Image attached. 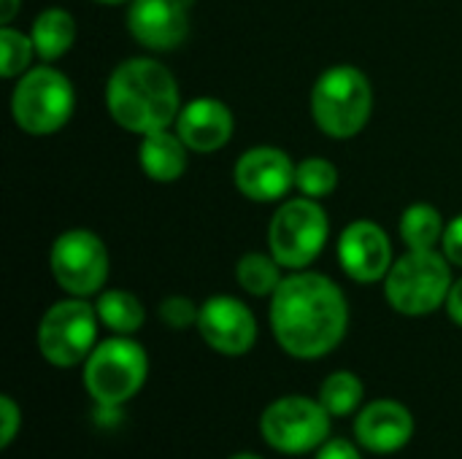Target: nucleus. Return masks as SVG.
<instances>
[{
	"label": "nucleus",
	"mask_w": 462,
	"mask_h": 459,
	"mask_svg": "<svg viewBox=\"0 0 462 459\" xmlns=\"http://www.w3.org/2000/svg\"><path fill=\"white\" fill-rule=\"evenodd\" d=\"M349 303L336 281L319 273H292L271 295V330L295 360H319L346 335Z\"/></svg>",
	"instance_id": "nucleus-1"
},
{
	"label": "nucleus",
	"mask_w": 462,
	"mask_h": 459,
	"mask_svg": "<svg viewBox=\"0 0 462 459\" xmlns=\"http://www.w3.org/2000/svg\"><path fill=\"white\" fill-rule=\"evenodd\" d=\"M106 103L119 127L141 135L165 130L181 111L173 73L149 57H133L114 68L106 84Z\"/></svg>",
	"instance_id": "nucleus-2"
},
{
	"label": "nucleus",
	"mask_w": 462,
	"mask_h": 459,
	"mask_svg": "<svg viewBox=\"0 0 462 459\" xmlns=\"http://www.w3.org/2000/svg\"><path fill=\"white\" fill-rule=\"evenodd\" d=\"M149 376L146 349L130 335L100 341L84 363V390L100 409H119L133 400Z\"/></svg>",
	"instance_id": "nucleus-3"
},
{
	"label": "nucleus",
	"mask_w": 462,
	"mask_h": 459,
	"mask_svg": "<svg viewBox=\"0 0 462 459\" xmlns=\"http://www.w3.org/2000/svg\"><path fill=\"white\" fill-rule=\"evenodd\" d=\"M374 89L355 65H336L325 70L311 89V114L330 138H355L371 119Z\"/></svg>",
	"instance_id": "nucleus-4"
},
{
	"label": "nucleus",
	"mask_w": 462,
	"mask_h": 459,
	"mask_svg": "<svg viewBox=\"0 0 462 459\" xmlns=\"http://www.w3.org/2000/svg\"><path fill=\"white\" fill-rule=\"evenodd\" d=\"M449 265L452 262L436 249L430 252L409 249V254L393 262L384 279L387 303L403 317H428L439 311L452 289Z\"/></svg>",
	"instance_id": "nucleus-5"
},
{
	"label": "nucleus",
	"mask_w": 462,
	"mask_h": 459,
	"mask_svg": "<svg viewBox=\"0 0 462 459\" xmlns=\"http://www.w3.org/2000/svg\"><path fill=\"white\" fill-rule=\"evenodd\" d=\"M330 414L319 398L284 395L265 406L260 414L263 441L287 457H300L317 452L330 438Z\"/></svg>",
	"instance_id": "nucleus-6"
},
{
	"label": "nucleus",
	"mask_w": 462,
	"mask_h": 459,
	"mask_svg": "<svg viewBox=\"0 0 462 459\" xmlns=\"http://www.w3.org/2000/svg\"><path fill=\"white\" fill-rule=\"evenodd\" d=\"M97 308L84 298L54 303L38 322L35 344L41 357L54 368L84 365L97 346Z\"/></svg>",
	"instance_id": "nucleus-7"
},
{
	"label": "nucleus",
	"mask_w": 462,
	"mask_h": 459,
	"mask_svg": "<svg viewBox=\"0 0 462 459\" xmlns=\"http://www.w3.org/2000/svg\"><path fill=\"white\" fill-rule=\"evenodd\" d=\"M76 106L73 84L54 68H30L19 76L11 95L14 122L30 135H51L70 119Z\"/></svg>",
	"instance_id": "nucleus-8"
},
{
	"label": "nucleus",
	"mask_w": 462,
	"mask_h": 459,
	"mask_svg": "<svg viewBox=\"0 0 462 459\" xmlns=\"http://www.w3.org/2000/svg\"><path fill=\"white\" fill-rule=\"evenodd\" d=\"M328 241V214L314 197L287 200L271 222L268 243L282 268L303 271L311 265Z\"/></svg>",
	"instance_id": "nucleus-9"
},
{
	"label": "nucleus",
	"mask_w": 462,
	"mask_h": 459,
	"mask_svg": "<svg viewBox=\"0 0 462 459\" xmlns=\"http://www.w3.org/2000/svg\"><path fill=\"white\" fill-rule=\"evenodd\" d=\"M51 276L73 298L97 295L108 279L106 243L89 230H68L51 246Z\"/></svg>",
	"instance_id": "nucleus-10"
},
{
	"label": "nucleus",
	"mask_w": 462,
	"mask_h": 459,
	"mask_svg": "<svg viewBox=\"0 0 462 459\" xmlns=\"http://www.w3.org/2000/svg\"><path fill=\"white\" fill-rule=\"evenodd\" d=\"M198 333L217 354L244 357L257 344V319L238 298L217 295L200 306Z\"/></svg>",
	"instance_id": "nucleus-11"
},
{
	"label": "nucleus",
	"mask_w": 462,
	"mask_h": 459,
	"mask_svg": "<svg viewBox=\"0 0 462 459\" xmlns=\"http://www.w3.org/2000/svg\"><path fill=\"white\" fill-rule=\"evenodd\" d=\"M338 260L349 279L360 284H374L387 279L393 268V243L376 222L357 219L341 233Z\"/></svg>",
	"instance_id": "nucleus-12"
},
{
	"label": "nucleus",
	"mask_w": 462,
	"mask_h": 459,
	"mask_svg": "<svg viewBox=\"0 0 462 459\" xmlns=\"http://www.w3.org/2000/svg\"><path fill=\"white\" fill-rule=\"evenodd\" d=\"M236 187L254 203H273L295 187V165L282 149L254 146L236 162Z\"/></svg>",
	"instance_id": "nucleus-13"
},
{
	"label": "nucleus",
	"mask_w": 462,
	"mask_h": 459,
	"mask_svg": "<svg viewBox=\"0 0 462 459\" xmlns=\"http://www.w3.org/2000/svg\"><path fill=\"white\" fill-rule=\"evenodd\" d=\"M414 438V414L390 398L371 400L360 409L355 422V441L371 454H395Z\"/></svg>",
	"instance_id": "nucleus-14"
},
{
	"label": "nucleus",
	"mask_w": 462,
	"mask_h": 459,
	"mask_svg": "<svg viewBox=\"0 0 462 459\" xmlns=\"http://www.w3.org/2000/svg\"><path fill=\"white\" fill-rule=\"evenodd\" d=\"M127 30L141 46L152 51H171L187 41L189 5L181 0H133L127 11Z\"/></svg>",
	"instance_id": "nucleus-15"
},
{
	"label": "nucleus",
	"mask_w": 462,
	"mask_h": 459,
	"mask_svg": "<svg viewBox=\"0 0 462 459\" xmlns=\"http://www.w3.org/2000/svg\"><path fill=\"white\" fill-rule=\"evenodd\" d=\"M176 133L181 141L200 154L222 149L233 135V114L217 97H198L187 103L176 116Z\"/></svg>",
	"instance_id": "nucleus-16"
},
{
	"label": "nucleus",
	"mask_w": 462,
	"mask_h": 459,
	"mask_svg": "<svg viewBox=\"0 0 462 459\" xmlns=\"http://www.w3.org/2000/svg\"><path fill=\"white\" fill-rule=\"evenodd\" d=\"M187 149L189 146L181 141V135L179 133L173 135L168 127L149 133L143 135L141 143V168L152 181L171 184L181 179L187 170Z\"/></svg>",
	"instance_id": "nucleus-17"
},
{
	"label": "nucleus",
	"mask_w": 462,
	"mask_h": 459,
	"mask_svg": "<svg viewBox=\"0 0 462 459\" xmlns=\"http://www.w3.org/2000/svg\"><path fill=\"white\" fill-rule=\"evenodd\" d=\"M30 38H32L35 54L43 62L60 60L62 54L70 51V46L76 41V22L62 8H46L43 14L35 16Z\"/></svg>",
	"instance_id": "nucleus-18"
},
{
	"label": "nucleus",
	"mask_w": 462,
	"mask_h": 459,
	"mask_svg": "<svg viewBox=\"0 0 462 459\" xmlns=\"http://www.w3.org/2000/svg\"><path fill=\"white\" fill-rule=\"evenodd\" d=\"M95 308H97L100 325L108 327L114 335H135L146 322L143 303L133 292H125V289L100 292Z\"/></svg>",
	"instance_id": "nucleus-19"
},
{
	"label": "nucleus",
	"mask_w": 462,
	"mask_h": 459,
	"mask_svg": "<svg viewBox=\"0 0 462 459\" xmlns=\"http://www.w3.org/2000/svg\"><path fill=\"white\" fill-rule=\"evenodd\" d=\"M363 400H365V384L352 371H336L319 387V403L328 409L333 419L357 414L363 409Z\"/></svg>",
	"instance_id": "nucleus-20"
},
{
	"label": "nucleus",
	"mask_w": 462,
	"mask_h": 459,
	"mask_svg": "<svg viewBox=\"0 0 462 459\" xmlns=\"http://www.w3.org/2000/svg\"><path fill=\"white\" fill-rule=\"evenodd\" d=\"M444 219L441 214L428 206V203H417L409 206L401 216V238L409 249L414 252H430L436 249V243L444 241Z\"/></svg>",
	"instance_id": "nucleus-21"
},
{
	"label": "nucleus",
	"mask_w": 462,
	"mask_h": 459,
	"mask_svg": "<svg viewBox=\"0 0 462 459\" xmlns=\"http://www.w3.org/2000/svg\"><path fill=\"white\" fill-rule=\"evenodd\" d=\"M236 279H238L241 289H246L249 295L265 298V295H273L276 287L282 284V265L276 262L273 254L249 252L238 260Z\"/></svg>",
	"instance_id": "nucleus-22"
},
{
	"label": "nucleus",
	"mask_w": 462,
	"mask_h": 459,
	"mask_svg": "<svg viewBox=\"0 0 462 459\" xmlns=\"http://www.w3.org/2000/svg\"><path fill=\"white\" fill-rule=\"evenodd\" d=\"M295 187L306 197H325L338 187V170L330 160L322 157H309L300 165H295Z\"/></svg>",
	"instance_id": "nucleus-23"
},
{
	"label": "nucleus",
	"mask_w": 462,
	"mask_h": 459,
	"mask_svg": "<svg viewBox=\"0 0 462 459\" xmlns=\"http://www.w3.org/2000/svg\"><path fill=\"white\" fill-rule=\"evenodd\" d=\"M35 54L32 38L14 30V27H3L0 30V73L3 78H14V76H24L30 70V60Z\"/></svg>",
	"instance_id": "nucleus-24"
},
{
	"label": "nucleus",
	"mask_w": 462,
	"mask_h": 459,
	"mask_svg": "<svg viewBox=\"0 0 462 459\" xmlns=\"http://www.w3.org/2000/svg\"><path fill=\"white\" fill-rule=\"evenodd\" d=\"M198 317H200V306H195V300L184 295H171L160 303V322L171 330L198 327Z\"/></svg>",
	"instance_id": "nucleus-25"
},
{
	"label": "nucleus",
	"mask_w": 462,
	"mask_h": 459,
	"mask_svg": "<svg viewBox=\"0 0 462 459\" xmlns=\"http://www.w3.org/2000/svg\"><path fill=\"white\" fill-rule=\"evenodd\" d=\"M22 430V409L11 395L0 398V446L8 449Z\"/></svg>",
	"instance_id": "nucleus-26"
},
{
	"label": "nucleus",
	"mask_w": 462,
	"mask_h": 459,
	"mask_svg": "<svg viewBox=\"0 0 462 459\" xmlns=\"http://www.w3.org/2000/svg\"><path fill=\"white\" fill-rule=\"evenodd\" d=\"M314 459H363V452H360V444H352L344 438H328L317 449Z\"/></svg>",
	"instance_id": "nucleus-27"
},
{
	"label": "nucleus",
	"mask_w": 462,
	"mask_h": 459,
	"mask_svg": "<svg viewBox=\"0 0 462 459\" xmlns=\"http://www.w3.org/2000/svg\"><path fill=\"white\" fill-rule=\"evenodd\" d=\"M441 246H444V257H447L452 265H460L462 268V214L455 222L447 225Z\"/></svg>",
	"instance_id": "nucleus-28"
},
{
	"label": "nucleus",
	"mask_w": 462,
	"mask_h": 459,
	"mask_svg": "<svg viewBox=\"0 0 462 459\" xmlns=\"http://www.w3.org/2000/svg\"><path fill=\"white\" fill-rule=\"evenodd\" d=\"M444 308H447L449 319H452L455 325H460L462 327V279L452 284V289H449V298H447Z\"/></svg>",
	"instance_id": "nucleus-29"
},
{
	"label": "nucleus",
	"mask_w": 462,
	"mask_h": 459,
	"mask_svg": "<svg viewBox=\"0 0 462 459\" xmlns=\"http://www.w3.org/2000/svg\"><path fill=\"white\" fill-rule=\"evenodd\" d=\"M16 11H19V0H0V22L3 24H8Z\"/></svg>",
	"instance_id": "nucleus-30"
},
{
	"label": "nucleus",
	"mask_w": 462,
	"mask_h": 459,
	"mask_svg": "<svg viewBox=\"0 0 462 459\" xmlns=\"http://www.w3.org/2000/svg\"><path fill=\"white\" fill-rule=\"evenodd\" d=\"M230 459H263L260 454H252V452H241V454H233Z\"/></svg>",
	"instance_id": "nucleus-31"
},
{
	"label": "nucleus",
	"mask_w": 462,
	"mask_h": 459,
	"mask_svg": "<svg viewBox=\"0 0 462 459\" xmlns=\"http://www.w3.org/2000/svg\"><path fill=\"white\" fill-rule=\"evenodd\" d=\"M95 3H103V5H116V3H125V0H95Z\"/></svg>",
	"instance_id": "nucleus-32"
}]
</instances>
